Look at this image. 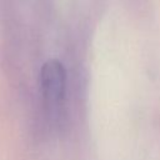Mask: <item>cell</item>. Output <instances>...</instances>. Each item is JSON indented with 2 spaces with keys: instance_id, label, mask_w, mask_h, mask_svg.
<instances>
[{
  "instance_id": "6da1fadb",
  "label": "cell",
  "mask_w": 160,
  "mask_h": 160,
  "mask_svg": "<svg viewBox=\"0 0 160 160\" xmlns=\"http://www.w3.org/2000/svg\"><path fill=\"white\" fill-rule=\"evenodd\" d=\"M40 81L46 105H59L64 99L66 85V72L62 64L58 60H50L45 62L41 69Z\"/></svg>"
}]
</instances>
